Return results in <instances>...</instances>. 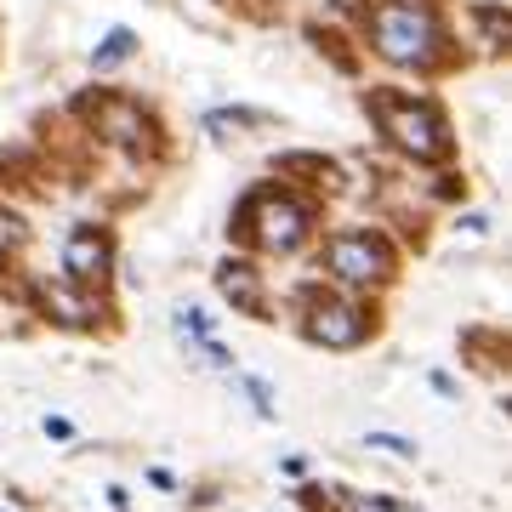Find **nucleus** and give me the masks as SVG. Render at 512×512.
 <instances>
[{
	"label": "nucleus",
	"instance_id": "f03ea898",
	"mask_svg": "<svg viewBox=\"0 0 512 512\" xmlns=\"http://www.w3.org/2000/svg\"><path fill=\"white\" fill-rule=\"evenodd\" d=\"M308 205L291 200V194H274V188H262V194H251V200L239 205L234 228L239 234H251L262 251H296L302 239H308Z\"/></svg>",
	"mask_w": 512,
	"mask_h": 512
},
{
	"label": "nucleus",
	"instance_id": "a211bd4d",
	"mask_svg": "<svg viewBox=\"0 0 512 512\" xmlns=\"http://www.w3.org/2000/svg\"><path fill=\"white\" fill-rule=\"evenodd\" d=\"M46 433H52V439H69L74 427H69V421H63V416H46Z\"/></svg>",
	"mask_w": 512,
	"mask_h": 512
},
{
	"label": "nucleus",
	"instance_id": "1a4fd4ad",
	"mask_svg": "<svg viewBox=\"0 0 512 512\" xmlns=\"http://www.w3.org/2000/svg\"><path fill=\"white\" fill-rule=\"evenodd\" d=\"M131 52H137V35H131V29H109L103 46L92 52V63H97V69H114V63H126Z\"/></svg>",
	"mask_w": 512,
	"mask_h": 512
},
{
	"label": "nucleus",
	"instance_id": "dca6fc26",
	"mask_svg": "<svg viewBox=\"0 0 512 512\" xmlns=\"http://www.w3.org/2000/svg\"><path fill=\"white\" fill-rule=\"evenodd\" d=\"M188 353H200V359H205L211 370H228V365H234V359H228V353H222L217 342H211V336H200V342H188Z\"/></svg>",
	"mask_w": 512,
	"mask_h": 512
},
{
	"label": "nucleus",
	"instance_id": "6e6552de",
	"mask_svg": "<svg viewBox=\"0 0 512 512\" xmlns=\"http://www.w3.org/2000/svg\"><path fill=\"white\" fill-rule=\"evenodd\" d=\"M217 291L228 296L239 313H251V319H262V308H268V302H262V285H256V268H251V262H222V268H217Z\"/></svg>",
	"mask_w": 512,
	"mask_h": 512
},
{
	"label": "nucleus",
	"instance_id": "f3484780",
	"mask_svg": "<svg viewBox=\"0 0 512 512\" xmlns=\"http://www.w3.org/2000/svg\"><path fill=\"white\" fill-rule=\"evenodd\" d=\"M353 512H404V507H399V501H382V495H359Z\"/></svg>",
	"mask_w": 512,
	"mask_h": 512
},
{
	"label": "nucleus",
	"instance_id": "20e7f679",
	"mask_svg": "<svg viewBox=\"0 0 512 512\" xmlns=\"http://www.w3.org/2000/svg\"><path fill=\"white\" fill-rule=\"evenodd\" d=\"M325 268L336 279H348V285H376L393 268V251L376 234H336L325 245Z\"/></svg>",
	"mask_w": 512,
	"mask_h": 512
},
{
	"label": "nucleus",
	"instance_id": "f257e3e1",
	"mask_svg": "<svg viewBox=\"0 0 512 512\" xmlns=\"http://www.w3.org/2000/svg\"><path fill=\"white\" fill-rule=\"evenodd\" d=\"M370 40L399 69H433L444 57V23L421 0H387L370 12Z\"/></svg>",
	"mask_w": 512,
	"mask_h": 512
},
{
	"label": "nucleus",
	"instance_id": "9d476101",
	"mask_svg": "<svg viewBox=\"0 0 512 512\" xmlns=\"http://www.w3.org/2000/svg\"><path fill=\"white\" fill-rule=\"evenodd\" d=\"M40 302L52 313H63V325H92V302H80V296H69V291H52V285H46Z\"/></svg>",
	"mask_w": 512,
	"mask_h": 512
},
{
	"label": "nucleus",
	"instance_id": "2eb2a0df",
	"mask_svg": "<svg viewBox=\"0 0 512 512\" xmlns=\"http://www.w3.org/2000/svg\"><path fill=\"white\" fill-rule=\"evenodd\" d=\"M239 387H245V399L256 404V416H262V421L274 416V393H268V382H256V376H245Z\"/></svg>",
	"mask_w": 512,
	"mask_h": 512
},
{
	"label": "nucleus",
	"instance_id": "f8f14e48",
	"mask_svg": "<svg viewBox=\"0 0 512 512\" xmlns=\"http://www.w3.org/2000/svg\"><path fill=\"white\" fill-rule=\"evenodd\" d=\"M478 23H484V46H490V52H501V46H507V12H501V6H484V12H478Z\"/></svg>",
	"mask_w": 512,
	"mask_h": 512
},
{
	"label": "nucleus",
	"instance_id": "ddd939ff",
	"mask_svg": "<svg viewBox=\"0 0 512 512\" xmlns=\"http://www.w3.org/2000/svg\"><path fill=\"white\" fill-rule=\"evenodd\" d=\"M365 444H370V450H382V456H393V461H416V444L393 439V433H365Z\"/></svg>",
	"mask_w": 512,
	"mask_h": 512
},
{
	"label": "nucleus",
	"instance_id": "9b49d317",
	"mask_svg": "<svg viewBox=\"0 0 512 512\" xmlns=\"http://www.w3.org/2000/svg\"><path fill=\"white\" fill-rule=\"evenodd\" d=\"M171 325H177V336H183V342H200V336H211V330H217V319H211V313H200V308H177V313H171Z\"/></svg>",
	"mask_w": 512,
	"mask_h": 512
},
{
	"label": "nucleus",
	"instance_id": "423d86ee",
	"mask_svg": "<svg viewBox=\"0 0 512 512\" xmlns=\"http://www.w3.org/2000/svg\"><path fill=\"white\" fill-rule=\"evenodd\" d=\"M365 330H370V319L359 308H348V302H319V308L308 313V336L325 342V348H359Z\"/></svg>",
	"mask_w": 512,
	"mask_h": 512
},
{
	"label": "nucleus",
	"instance_id": "7ed1b4c3",
	"mask_svg": "<svg viewBox=\"0 0 512 512\" xmlns=\"http://www.w3.org/2000/svg\"><path fill=\"white\" fill-rule=\"evenodd\" d=\"M382 114V131L410 154V160H444L450 154V126L433 103H416V97H382L376 103Z\"/></svg>",
	"mask_w": 512,
	"mask_h": 512
},
{
	"label": "nucleus",
	"instance_id": "39448f33",
	"mask_svg": "<svg viewBox=\"0 0 512 512\" xmlns=\"http://www.w3.org/2000/svg\"><path fill=\"white\" fill-rule=\"evenodd\" d=\"M109 262H114V245L103 228H92V222L69 228V239H63V274H69V285H97L109 274Z\"/></svg>",
	"mask_w": 512,
	"mask_h": 512
},
{
	"label": "nucleus",
	"instance_id": "0eeeda50",
	"mask_svg": "<svg viewBox=\"0 0 512 512\" xmlns=\"http://www.w3.org/2000/svg\"><path fill=\"white\" fill-rule=\"evenodd\" d=\"M92 126L103 131L109 143H126V148L148 143V120H143V109H137V103H126V97H103V103H97V114H92Z\"/></svg>",
	"mask_w": 512,
	"mask_h": 512
},
{
	"label": "nucleus",
	"instance_id": "4468645a",
	"mask_svg": "<svg viewBox=\"0 0 512 512\" xmlns=\"http://www.w3.org/2000/svg\"><path fill=\"white\" fill-rule=\"evenodd\" d=\"M239 126H245L239 114H205V131H211L217 143H234V137H239Z\"/></svg>",
	"mask_w": 512,
	"mask_h": 512
}]
</instances>
